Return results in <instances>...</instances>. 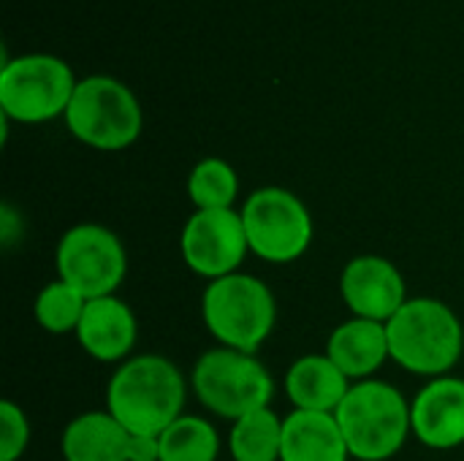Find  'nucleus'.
<instances>
[{
    "mask_svg": "<svg viewBox=\"0 0 464 461\" xmlns=\"http://www.w3.org/2000/svg\"><path fill=\"white\" fill-rule=\"evenodd\" d=\"M188 386L174 361L155 353L130 356L106 386V410L130 435H160L185 416Z\"/></svg>",
    "mask_w": 464,
    "mask_h": 461,
    "instance_id": "f257e3e1",
    "label": "nucleus"
},
{
    "mask_svg": "<svg viewBox=\"0 0 464 461\" xmlns=\"http://www.w3.org/2000/svg\"><path fill=\"white\" fill-rule=\"evenodd\" d=\"M386 334L392 361L421 378H443L462 359V323L440 299H408L405 307L386 323Z\"/></svg>",
    "mask_w": 464,
    "mask_h": 461,
    "instance_id": "f03ea898",
    "label": "nucleus"
},
{
    "mask_svg": "<svg viewBox=\"0 0 464 461\" xmlns=\"http://www.w3.org/2000/svg\"><path fill=\"white\" fill-rule=\"evenodd\" d=\"M334 416L356 461L394 459L413 435L411 402L383 380L353 383Z\"/></svg>",
    "mask_w": 464,
    "mask_h": 461,
    "instance_id": "7ed1b4c3",
    "label": "nucleus"
},
{
    "mask_svg": "<svg viewBox=\"0 0 464 461\" xmlns=\"http://www.w3.org/2000/svg\"><path fill=\"white\" fill-rule=\"evenodd\" d=\"M201 318L220 348L256 353L275 331L277 299L264 280L237 272L207 283Z\"/></svg>",
    "mask_w": 464,
    "mask_h": 461,
    "instance_id": "20e7f679",
    "label": "nucleus"
},
{
    "mask_svg": "<svg viewBox=\"0 0 464 461\" xmlns=\"http://www.w3.org/2000/svg\"><path fill=\"white\" fill-rule=\"evenodd\" d=\"M190 386L204 410L231 424L269 408L275 394V380L256 353L220 345L198 356Z\"/></svg>",
    "mask_w": 464,
    "mask_h": 461,
    "instance_id": "39448f33",
    "label": "nucleus"
},
{
    "mask_svg": "<svg viewBox=\"0 0 464 461\" xmlns=\"http://www.w3.org/2000/svg\"><path fill=\"white\" fill-rule=\"evenodd\" d=\"M141 106L130 87L111 76H87L65 109L73 139L101 152H120L141 136Z\"/></svg>",
    "mask_w": 464,
    "mask_h": 461,
    "instance_id": "423d86ee",
    "label": "nucleus"
},
{
    "mask_svg": "<svg viewBox=\"0 0 464 461\" xmlns=\"http://www.w3.org/2000/svg\"><path fill=\"white\" fill-rule=\"evenodd\" d=\"M73 71L54 54H24L0 68V114L38 125L65 114L76 92Z\"/></svg>",
    "mask_w": 464,
    "mask_h": 461,
    "instance_id": "0eeeda50",
    "label": "nucleus"
},
{
    "mask_svg": "<svg viewBox=\"0 0 464 461\" xmlns=\"http://www.w3.org/2000/svg\"><path fill=\"white\" fill-rule=\"evenodd\" d=\"M250 253L266 264H294L313 242V215L285 187H261L242 204Z\"/></svg>",
    "mask_w": 464,
    "mask_h": 461,
    "instance_id": "6e6552de",
    "label": "nucleus"
},
{
    "mask_svg": "<svg viewBox=\"0 0 464 461\" xmlns=\"http://www.w3.org/2000/svg\"><path fill=\"white\" fill-rule=\"evenodd\" d=\"M57 280L76 288L87 302L114 296L128 274V253L114 231L101 223L71 226L54 250Z\"/></svg>",
    "mask_w": 464,
    "mask_h": 461,
    "instance_id": "1a4fd4ad",
    "label": "nucleus"
},
{
    "mask_svg": "<svg viewBox=\"0 0 464 461\" xmlns=\"http://www.w3.org/2000/svg\"><path fill=\"white\" fill-rule=\"evenodd\" d=\"M179 253L185 266L207 283L237 274L250 245L239 209H196L182 226Z\"/></svg>",
    "mask_w": 464,
    "mask_h": 461,
    "instance_id": "9d476101",
    "label": "nucleus"
},
{
    "mask_svg": "<svg viewBox=\"0 0 464 461\" xmlns=\"http://www.w3.org/2000/svg\"><path fill=\"white\" fill-rule=\"evenodd\" d=\"M340 293L353 318L389 323L408 302L405 277L383 255H356L340 274Z\"/></svg>",
    "mask_w": 464,
    "mask_h": 461,
    "instance_id": "9b49d317",
    "label": "nucleus"
},
{
    "mask_svg": "<svg viewBox=\"0 0 464 461\" xmlns=\"http://www.w3.org/2000/svg\"><path fill=\"white\" fill-rule=\"evenodd\" d=\"M413 437L432 451L464 446V380L443 375L430 380L411 402Z\"/></svg>",
    "mask_w": 464,
    "mask_h": 461,
    "instance_id": "f8f14e48",
    "label": "nucleus"
},
{
    "mask_svg": "<svg viewBox=\"0 0 464 461\" xmlns=\"http://www.w3.org/2000/svg\"><path fill=\"white\" fill-rule=\"evenodd\" d=\"M76 340L82 351L101 364L128 361L139 340V323L130 304L117 293L90 299L79 321Z\"/></svg>",
    "mask_w": 464,
    "mask_h": 461,
    "instance_id": "ddd939ff",
    "label": "nucleus"
},
{
    "mask_svg": "<svg viewBox=\"0 0 464 461\" xmlns=\"http://www.w3.org/2000/svg\"><path fill=\"white\" fill-rule=\"evenodd\" d=\"M326 356L340 367L351 383L372 380V375L392 359L386 323L351 318L340 323L326 342Z\"/></svg>",
    "mask_w": 464,
    "mask_h": 461,
    "instance_id": "4468645a",
    "label": "nucleus"
},
{
    "mask_svg": "<svg viewBox=\"0 0 464 461\" xmlns=\"http://www.w3.org/2000/svg\"><path fill=\"white\" fill-rule=\"evenodd\" d=\"M351 386L353 383L326 353H307L296 359L285 372V394L294 410L337 413Z\"/></svg>",
    "mask_w": 464,
    "mask_h": 461,
    "instance_id": "2eb2a0df",
    "label": "nucleus"
},
{
    "mask_svg": "<svg viewBox=\"0 0 464 461\" xmlns=\"http://www.w3.org/2000/svg\"><path fill=\"white\" fill-rule=\"evenodd\" d=\"M351 451L334 413L294 410L283 418L280 461H348Z\"/></svg>",
    "mask_w": 464,
    "mask_h": 461,
    "instance_id": "dca6fc26",
    "label": "nucleus"
},
{
    "mask_svg": "<svg viewBox=\"0 0 464 461\" xmlns=\"http://www.w3.org/2000/svg\"><path fill=\"white\" fill-rule=\"evenodd\" d=\"M128 448L130 432L109 410L76 416L60 437L65 461H128Z\"/></svg>",
    "mask_w": 464,
    "mask_h": 461,
    "instance_id": "f3484780",
    "label": "nucleus"
},
{
    "mask_svg": "<svg viewBox=\"0 0 464 461\" xmlns=\"http://www.w3.org/2000/svg\"><path fill=\"white\" fill-rule=\"evenodd\" d=\"M228 451L234 461H280L283 418L272 410H256L231 424Z\"/></svg>",
    "mask_w": 464,
    "mask_h": 461,
    "instance_id": "a211bd4d",
    "label": "nucleus"
},
{
    "mask_svg": "<svg viewBox=\"0 0 464 461\" xmlns=\"http://www.w3.org/2000/svg\"><path fill=\"white\" fill-rule=\"evenodd\" d=\"M158 440L160 461H218L220 456L218 429L201 416H179Z\"/></svg>",
    "mask_w": 464,
    "mask_h": 461,
    "instance_id": "6ab92c4d",
    "label": "nucleus"
},
{
    "mask_svg": "<svg viewBox=\"0 0 464 461\" xmlns=\"http://www.w3.org/2000/svg\"><path fill=\"white\" fill-rule=\"evenodd\" d=\"M239 196V177L231 163L204 158L188 177V198L196 209H234Z\"/></svg>",
    "mask_w": 464,
    "mask_h": 461,
    "instance_id": "aec40b11",
    "label": "nucleus"
},
{
    "mask_svg": "<svg viewBox=\"0 0 464 461\" xmlns=\"http://www.w3.org/2000/svg\"><path fill=\"white\" fill-rule=\"evenodd\" d=\"M87 299L63 280L44 285L33 302L35 323L49 334H76Z\"/></svg>",
    "mask_w": 464,
    "mask_h": 461,
    "instance_id": "412c9836",
    "label": "nucleus"
},
{
    "mask_svg": "<svg viewBox=\"0 0 464 461\" xmlns=\"http://www.w3.org/2000/svg\"><path fill=\"white\" fill-rule=\"evenodd\" d=\"M30 446V421L24 410L3 399L0 402V461H19Z\"/></svg>",
    "mask_w": 464,
    "mask_h": 461,
    "instance_id": "4be33fe9",
    "label": "nucleus"
},
{
    "mask_svg": "<svg viewBox=\"0 0 464 461\" xmlns=\"http://www.w3.org/2000/svg\"><path fill=\"white\" fill-rule=\"evenodd\" d=\"M128 461H160V440L155 435H130Z\"/></svg>",
    "mask_w": 464,
    "mask_h": 461,
    "instance_id": "5701e85b",
    "label": "nucleus"
},
{
    "mask_svg": "<svg viewBox=\"0 0 464 461\" xmlns=\"http://www.w3.org/2000/svg\"><path fill=\"white\" fill-rule=\"evenodd\" d=\"M19 217L14 215V209L8 206V204H3V209H0V236H3V245H14V239H16V228H19V223H16ZM22 231V228H19Z\"/></svg>",
    "mask_w": 464,
    "mask_h": 461,
    "instance_id": "b1692460",
    "label": "nucleus"
}]
</instances>
